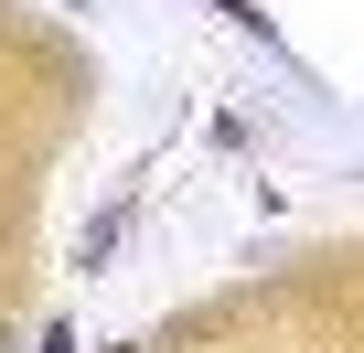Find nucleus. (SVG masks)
I'll return each instance as SVG.
<instances>
[{
    "label": "nucleus",
    "instance_id": "nucleus-1",
    "mask_svg": "<svg viewBox=\"0 0 364 353\" xmlns=\"http://www.w3.org/2000/svg\"><path fill=\"white\" fill-rule=\"evenodd\" d=\"M0 353H11V332H0Z\"/></svg>",
    "mask_w": 364,
    "mask_h": 353
}]
</instances>
